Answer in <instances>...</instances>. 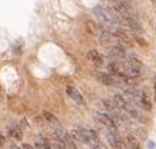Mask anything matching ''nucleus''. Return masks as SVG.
Returning a JSON list of instances; mask_svg holds the SVG:
<instances>
[{
	"label": "nucleus",
	"instance_id": "nucleus-4",
	"mask_svg": "<svg viewBox=\"0 0 156 149\" xmlns=\"http://www.w3.org/2000/svg\"><path fill=\"white\" fill-rule=\"evenodd\" d=\"M108 142L113 149H128L125 145V140L119 136V133H110L108 132Z\"/></svg>",
	"mask_w": 156,
	"mask_h": 149
},
{
	"label": "nucleus",
	"instance_id": "nucleus-5",
	"mask_svg": "<svg viewBox=\"0 0 156 149\" xmlns=\"http://www.w3.org/2000/svg\"><path fill=\"white\" fill-rule=\"evenodd\" d=\"M66 92H67V95H69V98H70L73 102H76L77 105H85V99L82 96V93L77 90L75 86H67Z\"/></svg>",
	"mask_w": 156,
	"mask_h": 149
},
{
	"label": "nucleus",
	"instance_id": "nucleus-1",
	"mask_svg": "<svg viewBox=\"0 0 156 149\" xmlns=\"http://www.w3.org/2000/svg\"><path fill=\"white\" fill-rule=\"evenodd\" d=\"M95 116L98 118V120H99L100 123H103L106 126L108 132H110V133H119L118 122L113 119L112 115H109L108 112H105V111H96Z\"/></svg>",
	"mask_w": 156,
	"mask_h": 149
},
{
	"label": "nucleus",
	"instance_id": "nucleus-14",
	"mask_svg": "<svg viewBox=\"0 0 156 149\" xmlns=\"http://www.w3.org/2000/svg\"><path fill=\"white\" fill-rule=\"evenodd\" d=\"M155 89H156V79H155ZM155 101H156V90H155Z\"/></svg>",
	"mask_w": 156,
	"mask_h": 149
},
{
	"label": "nucleus",
	"instance_id": "nucleus-2",
	"mask_svg": "<svg viewBox=\"0 0 156 149\" xmlns=\"http://www.w3.org/2000/svg\"><path fill=\"white\" fill-rule=\"evenodd\" d=\"M96 79H98L102 85H105V86H122V82H120L119 79H116L113 75H110V73L98 72L96 73Z\"/></svg>",
	"mask_w": 156,
	"mask_h": 149
},
{
	"label": "nucleus",
	"instance_id": "nucleus-9",
	"mask_svg": "<svg viewBox=\"0 0 156 149\" xmlns=\"http://www.w3.org/2000/svg\"><path fill=\"white\" fill-rule=\"evenodd\" d=\"M43 118L48 120V122L53 126V128H55V126H59V125H60V123H59V120H57V118L55 115H52L50 112H43Z\"/></svg>",
	"mask_w": 156,
	"mask_h": 149
},
{
	"label": "nucleus",
	"instance_id": "nucleus-12",
	"mask_svg": "<svg viewBox=\"0 0 156 149\" xmlns=\"http://www.w3.org/2000/svg\"><path fill=\"white\" fill-rule=\"evenodd\" d=\"M155 146H156V145L153 144L152 140H149V145H147V148H149V149H155Z\"/></svg>",
	"mask_w": 156,
	"mask_h": 149
},
{
	"label": "nucleus",
	"instance_id": "nucleus-3",
	"mask_svg": "<svg viewBox=\"0 0 156 149\" xmlns=\"http://www.w3.org/2000/svg\"><path fill=\"white\" fill-rule=\"evenodd\" d=\"M120 39L118 37V36H115L112 32H109V30H106V32H103V33L100 34V43L103 44V46H116V44H120V42H119Z\"/></svg>",
	"mask_w": 156,
	"mask_h": 149
},
{
	"label": "nucleus",
	"instance_id": "nucleus-8",
	"mask_svg": "<svg viewBox=\"0 0 156 149\" xmlns=\"http://www.w3.org/2000/svg\"><path fill=\"white\" fill-rule=\"evenodd\" d=\"M9 135L10 136H13V138H16V139H20L22 138V129L19 128V125H10L9 126Z\"/></svg>",
	"mask_w": 156,
	"mask_h": 149
},
{
	"label": "nucleus",
	"instance_id": "nucleus-6",
	"mask_svg": "<svg viewBox=\"0 0 156 149\" xmlns=\"http://www.w3.org/2000/svg\"><path fill=\"white\" fill-rule=\"evenodd\" d=\"M87 58H89V60L93 63L95 66H98V67H99V66H103V63H105L103 56H102V55H100L98 50H90V52L87 53Z\"/></svg>",
	"mask_w": 156,
	"mask_h": 149
},
{
	"label": "nucleus",
	"instance_id": "nucleus-11",
	"mask_svg": "<svg viewBox=\"0 0 156 149\" xmlns=\"http://www.w3.org/2000/svg\"><path fill=\"white\" fill-rule=\"evenodd\" d=\"M5 144H6V138L3 135H0V146H3Z\"/></svg>",
	"mask_w": 156,
	"mask_h": 149
},
{
	"label": "nucleus",
	"instance_id": "nucleus-13",
	"mask_svg": "<svg viewBox=\"0 0 156 149\" xmlns=\"http://www.w3.org/2000/svg\"><path fill=\"white\" fill-rule=\"evenodd\" d=\"M10 149H20V148L17 146V145H12V148H10Z\"/></svg>",
	"mask_w": 156,
	"mask_h": 149
},
{
	"label": "nucleus",
	"instance_id": "nucleus-7",
	"mask_svg": "<svg viewBox=\"0 0 156 149\" xmlns=\"http://www.w3.org/2000/svg\"><path fill=\"white\" fill-rule=\"evenodd\" d=\"M123 140H125V145H126L128 149H142L140 142H139V140L136 139V136H133V135H126Z\"/></svg>",
	"mask_w": 156,
	"mask_h": 149
},
{
	"label": "nucleus",
	"instance_id": "nucleus-10",
	"mask_svg": "<svg viewBox=\"0 0 156 149\" xmlns=\"http://www.w3.org/2000/svg\"><path fill=\"white\" fill-rule=\"evenodd\" d=\"M90 149H108V148H106V146H105V145L99 140V142H96L95 145H92V146H90Z\"/></svg>",
	"mask_w": 156,
	"mask_h": 149
}]
</instances>
